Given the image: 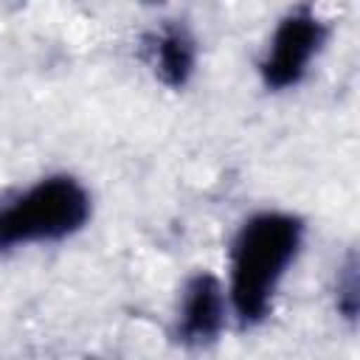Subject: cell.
I'll list each match as a JSON object with an SVG mask.
<instances>
[{
	"mask_svg": "<svg viewBox=\"0 0 360 360\" xmlns=\"http://www.w3.org/2000/svg\"><path fill=\"white\" fill-rule=\"evenodd\" d=\"M304 219L290 211L250 214L233 233L228 250V304L242 326H259L273 312L276 292L301 253Z\"/></svg>",
	"mask_w": 360,
	"mask_h": 360,
	"instance_id": "1",
	"label": "cell"
},
{
	"mask_svg": "<svg viewBox=\"0 0 360 360\" xmlns=\"http://www.w3.org/2000/svg\"><path fill=\"white\" fill-rule=\"evenodd\" d=\"M335 307L346 321L357 318V259H354V253H349L346 264H340V270H338Z\"/></svg>",
	"mask_w": 360,
	"mask_h": 360,
	"instance_id": "6",
	"label": "cell"
},
{
	"mask_svg": "<svg viewBox=\"0 0 360 360\" xmlns=\"http://www.w3.org/2000/svg\"><path fill=\"white\" fill-rule=\"evenodd\" d=\"M231 321V304L222 278L208 270H197L186 278L174 312V340L186 349L214 346Z\"/></svg>",
	"mask_w": 360,
	"mask_h": 360,
	"instance_id": "4",
	"label": "cell"
},
{
	"mask_svg": "<svg viewBox=\"0 0 360 360\" xmlns=\"http://www.w3.org/2000/svg\"><path fill=\"white\" fill-rule=\"evenodd\" d=\"M326 37H329V28L312 6L290 8L276 22L256 68L264 90L281 93V90L298 87L307 79L315 56L326 45Z\"/></svg>",
	"mask_w": 360,
	"mask_h": 360,
	"instance_id": "3",
	"label": "cell"
},
{
	"mask_svg": "<svg viewBox=\"0 0 360 360\" xmlns=\"http://www.w3.org/2000/svg\"><path fill=\"white\" fill-rule=\"evenodd\" d=\"M143 56L160 84L183 90L197 70V39L183 20H163L143 37Z\"/></svg>",
	"mask_w": 360,
	"mask_h": 360,
	"instance_id": "5",
	"label": "cell"
},
{
	"mask_svg": "<svg viewBox=\"0 0 360 360\" xmlns=\"http://www.w3.org/2000/svg\"><path fill=\"white\" fill-rule=\"evenodd\" d=\"M93 214L87 186L73 174H48L0 208V236L6 248L34 242H62L79 233Z\"/></svg>",
	"mask_w": 360,
	"mask_h": 360,
	"instance_id": "2",
	"label": "cell"
},
{
	"mask_svg": "<svg viewBox=\"0 0 360 360\" xmlns=\"http://www.w3.org/2000/svg\"><path fill=\"white\" fill-rule=\"evenodd\" d=\"M3 250H6V245H3V236H0V253H3Z\"/></svg>",
	"mask_w": 360,
	"mask_h": 360,
	"instance_id": "7",
	"label": "cell"
}]
</instances>
